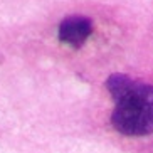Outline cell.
I'll return each mask as SVG.
<instances>
[{"mask_svg": "<svg viewBox=\"0 0 153 153\" xmlns=\"http://www.w3.org/2000/svg\"><path fill=\"white\" fill-rule=\"evenodd\" d=\"M93 32V22L82 15H71L59 25V39L74 49L81 47Z\"/></svg>", "mask_w": 153, "mask_h": 153, "instance_id": "7a4b0ae2", "label": "cell"}, {"mask_svg": "<svg viewBox=\"0 0 153 153\" xmlns=\"http://www.w3.org/2000/svg\"><path fill=\"white\" fill-rule=\"evenodd\" d=\"M114 101L111 123L126 136H146L153 133V86L126 74H111L106 81Z\"/></svg>", "mask_w": 153, "mask_h": 153, "instance_id": "6da1fadb", "label": "cell"}]
</instances>
